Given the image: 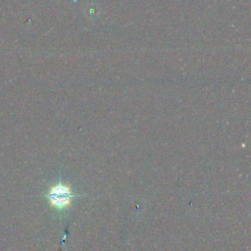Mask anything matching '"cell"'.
Returning <instances> with one entry per match:
<instances>
[{
  "label": "cell",
  "instance_id": "6da1fadb",
  "mask_svg": "<svg viewBox=\"0 0 251 251\" xmlns=\"http://www.w3.org/2000/svg\"><path fill=\"white\" fill-rule=\"evenodd\" d=\"M49 199L53 206L59 209H64L69 206L72 199V192L69 187L58 184L51 188L49 192Z\"/></svg>",
  "mask_w": 251,
  "mask_h": 251
}]
</instances>
